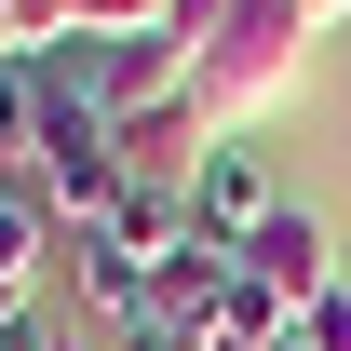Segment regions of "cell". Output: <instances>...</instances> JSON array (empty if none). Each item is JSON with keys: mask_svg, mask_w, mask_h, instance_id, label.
Segmentation results:
<instances>
[{"mask_svg": "<svg viewBox=\"0 0 351 351\" xmlns=\"http://www.w3.org/2000/svg\"><path fill=\"white\" fill-rule=\"evenodd\" d=\"M14 351H82V324H41V311H27V324H14Z\"/></svg>", "mask_w": 351, "mask_h": 351, "instance_id": "obj_13", "label": "cell"}, {"mask_svg": "<svg viewBox=\"0 0 351 351\" xmlns=\"http://www.w3.org/2000/svg\"><path fill=\"white\" fill-rule=\"evenodd\" d=\"M176 0H68V41H162Z\"/></svg>", "mask_w": 351, "mask_h": 351, "instance_id": "obj_9", "label": "cell"}, {"mask_svg": "<svg viewBox=\"0 0 351 351\" xmlns=\"http://www.w3.org/2000/svg\"><path fill=\"white\" fill-rule=\"evenodd\" d=\"M284 351H298V338H284Z\"/></svg>", "mask_w": 351, "mask_h": 351, "instance_id": "obj_16", "label": "cell"}, {"mask_svg": "<svg viewBox=\"0 0 351 351\" xmlns=\"http://www.w3.org/2000/svg\"><path fill=\"white\" fill-rule=\"evenodd\" d=\"M0 189H14V176H0Z\"/></svg>", "mask_w": 351, "mask_h": 351, "instance_id": "obj_15", "label": "cell"}, {"mask_svg": "<svg viewBox=\"0 0 351 351\" xmlns=\"http://www.w3.org/2000/svg\"><path fill=\"white\" fill-rule=\"evenodd\" d=\"M203 311H217V351H284V338H298V311L270 298V284H257L243 257L217 270V298H203Z\"/></svg>", "mask_w": 351, "mask_h": 351, "instance_id": "obj_6", "label": "cell"}, {"mask_svg": "<svg viewBox=\"0 0 351 351\" xmlns=\"http://www.w3.org/2000/svg\"><path fill=\"white\" fill-rule=\"evenodd\" d=\"M41 149V54H0V176H27Z\"/></svg>", "mask_w": 351, "mask_h": 351, "instance_id": "obj_7", "label": "cell"}, {"mask_svg": "<svg viewBox=\"0 0 351 351\" xmlns=\"http://www.w3.org/2000/svg\"><path fill=\"white\" fill-rule=\"evenodd\" d=\"M298 351H351V284H338V298H311V311H298Z\"/></svg>", "mask_w": 351, "mask_h": 351, "instance_id": "obj_12", "label": "cell"}, {"mask_svg": "<svg viewBox=\"0 0 351 351\" xmlns=\"http://www.w3.org/2000/svg\"><path fill=\"white\" fill-rule=\"evenodd\" d=\"M68 41V0H0V54H54Z\"/></svg>", "mask_w": 351, "mask_h": 351, "instance_id": "obj_11", "label": "cell"}, {"mask_svg": "<svg viewBox=\"0 0 351 351\" xmlns=\"http://www.w3.org/2000/svg\"><path fill=\"white\" fill-rule=\"evenodd\" d=\"M217 270H230V243H189V257L149 284V298H122L108 324H95V351H217Z\"/></svg>", "mask_w": 351, "mask_h": 351, "instance_id": "obj_2", "label": "cell"}, {"mask_svg": "<svg viewBox=\"0 0 351 351\" xmlns=\"http://www.w3.org/2000/svg\"><path fill=\"white\" fill-rule=\"evenodd\" d=\"M311 41H324L311 0H217V27L189 41V95H203L217 122H257L270 95H298Z\"/></svg>", "mask_w": 351, "mask_h": 351, "instance_id": "obj_1", "label": "cell"}, {"mask_svg": "<svg viewBox=\"0 0 351 351\" xmlns=\"http://www.w3.org/2000/svg\"><path fill=\"white\" fill-rule=\"evenodd\" d=\"M122 298H149V270H135L122 243H95V230H82V311H95V324H108V311H122Z\"/></svg>", "mask_w": 351, "mask_h": 351, "instance_id": "obj_10", "label": "cell"}, {"mask_svg": "<svg viewBox=\"0 0 351 351\" xmlns=\"http://www.w3.org/2000/svg\"><path fill=\"white\" fill-rule=\"evenodd\" d=\"M41 243H54V217H41V189L14 176V189H0V298H27V270H41Z\"/></svg>", "mask_w": 351, "mask_h": 351, "instance_id": "obj_8", "label": "cell"}, {"mask_svg": "<svg viewBox=\"0 0 351 351\" xmlns=\"http://www.w3.org/2000/svg\"><path fill=\"white\" fill-rule=\"evenodd\" d=\"M95 243H122V257L149 270V284H162V270L189 257V243H203V217H189V189H162V176H135V189H122V217L95 230Z\"/></svg>", "mask_w": 351, "mask_h": 351, "instance_id": "obj_5", "label": "cell"}, {"mask_svg": "<svg viewBox=\"0 0 351 351\" xmlns=\"http://www.w3.org/2000/svg\"><path fill=\"white\" fill-rule=\"evenodd\" d=\"M243 270H257V284H270L284 311H311V298H338V230L311 217V203H284V217H270L257 243H243Z\"/></svg>", "mask_w": 351, "mask_h": 351, "instance_id": "obj_4", "label": "cell"}, {"mask_svg": "<svg viewBox=\"0 0 351 351\" xmlns=\"http://www.w3.org/2000/svg\"><path fill=\"white\" fill-rule=\"evenodd\" d=\"M311 14H324V27H338V14H351V0H311Z\"/></svg>", "mask_w": 351, "mask_h": 351, "instance_id": "obj_14", "label": "cell"}, {"mask_svg": "<svg viewBox=\"0 0 351 351\" xmlns=\"http://www.w3.org/2000/svg\"><path fill=\"white\" fill-rule=\"evenodd\" d=\"M189 217H203V243H230V257H243V243L284 217V189H270V162L230 135V149H203V176H189Z\"/></svg>", "mask_w": 351, "mask_h": 351, "instance_id": "obj_3", "label": "cell"}]
</instances>
